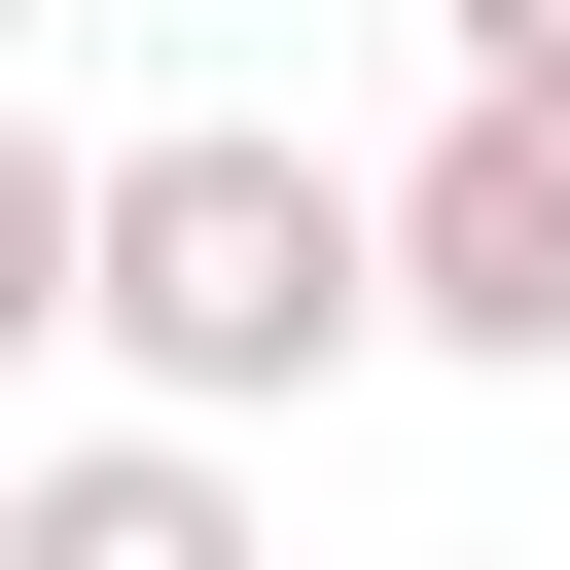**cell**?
I'll use <instances>...</instances> for the list:
<instances>
[{"label":"cell","mask_w":570,"mask_h":570,"mask_svg":"<svg viewBox=\"0 0 570 570\" xmlns=\"http://www.w3.org/2000/svg\"><path fill=\"white\" fill-rule=\"evenodd\" d=\"M392 321H428V356H534V392H570V107H499V71H463V107L392 142Z\"/></svg>","instance_id":"obj_2"},{"label":"cell","mask_w":570,"mask_h":570,"mask_svg":"<svg viewBox=\"0 0 570 570\" xmlns=\"http://www.w3.org/2000/svg\"><path fill=\"white\" fill-rule=\"evenodd\" d=\"M71 356H107L142 428H285V392L428 356V321H392V178H321V142H249V107L107 142V214H71Z\"/></svg>","instance_id":"obj_1"},{"label":"cell","mask_w":570,"mask_h":570,"mask_svg":"<svg viewBox=\"0 0 570 570\" xmlns=\"http://www.w3.org/2000/svg\"><path fill=\"white\" fill-rule=\"evenodd\" d=\"M0 570H285V534H249V463H214V428H142V392H107V428H36V463H0Z\"/></svg>","instance_id":"obj_3"},{"label":"cell","mask_w":570,"mask_h":570,"mask_svg":"<svg viewBox=\"0 0 570 570\" xmlns=\"http://www.w3.org/2000/svg\"><path fill=\"white\" fill-rule=\"evenodd\" d=\"M428 36H463V71H499V107H570V0H428Z\"/></svg>","instance_id":"obj_4"}]
</instances>
